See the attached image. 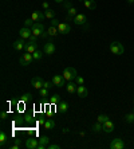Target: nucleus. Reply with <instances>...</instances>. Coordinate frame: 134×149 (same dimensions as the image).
Wrapping results in <instances>:
<instances>
[{"instance_id": "1", "label": "nucleus", "mask_w": 134, "mask_h": 149, "mask_svg": "<svg viewBox=\"0 0 134 149\" xmlns=\"http://www.w3.org/2000/svg\"><path fill=\"white\" fill-rule=\"evenodd\" d=\"M110 51L113 54H115V55H122L123 51H125V47H123V44L119 43V42H111L110 43Z\"/></svg>"}, {"instance_id": "2", "label": "nucleus", "mask_w": 134, "mask_h": 149, "mask_svg": "<svg viewBox=\"0 0 134 149\" xmlns=\"http://www.w3.org/2000/svg\"><path fill=\"white\" fill-rule=\"evenodd\" d=\"M31 31H32V35L38 36V38L39 36H43V34H44V26L39 22H35L34 26L31 27Z\"/></svg>"}, {"instance_id": "3", "label": "nucleus", "mask_w": 134, "mask_h": 149, "mask_svg": "<svg viewBox=\"0 0 134 149\" xmlns=\"http://www.w3.org/2000/svg\"><path fill=\"white\" fill-rule=\"evenodd\" d=\"M76 75H78V73H76L74 67H66L64 71H63V77H64L66 81H74L76 78Z\"/></svg>"}, {"instance_id": "4", "label": "nucleus", "mask_w": 134, "mask_h": 149, "mask_svg": "<svg viewBox=\"0 0 134 149\" xmlns=\"http://www.w3.org/2000/svg\"><path fill=\"white\" fill-rule=\"evenodd\" d=\"M32 61H34V57H32V54L31 53H26V54H23V57L19 59V63L22 66H28V65H31Z\"/></svg>"}, {"instance_id": "5", "label": "nucleus", "mask_w": 134, "mask_h": 149, "mask_svg": "<svg viewBox=\"0 0 134 149\" xmlns=\"http://www.w3.org/2000/svg\"><path fill=\"white\" fill-rule=\"evenodd\" d=\"M52 84L54 86H56V88H63V86H66V79L63 75H54L52 77Z\"/></svg>"}, {"instance_id": "6", "label": "nucleus", "mask_w": 134, "mask_h": 149, "mask_svg": "<svg viewBox=\"0 0 134 149\" xmlns=\"http://www.w3.org/2000/svg\"><path fill=\"white\" fill-rule=\"evenodd\" d=\"M55 50H56V47H55V44L52 43V42H47V43L43 46V51H44L46 55H52V54H55Z\"/></svg>"}, {"instance_id": "7", "label": "nucleus", "mask_w": 134, "mask_h": 149, "mask_svg": "<svg viewBox=\"0 0 134 149\" xmlns=\"http://www.w3.org/2000/svg\"><path fill=\"white\" fill-rule=\"evenodd\" d=\"M38 145H39V140H38V138H35V137H30V138H27L26 148H28V149H38Z\"/></svg>"}, {"instance_id": "8", "label": "nucleus", "mask_w": 134, "mask_h": 149, "mask_svg": "<svg viewBox=\"0 0 134 149\" xmlns=\"http://www.w3.org/2000/svg\"><path fill=\"white\" fill-rule=\"evenodd\" d=\"M58 30H59V34L66 35V34H70V32H71V26H70L68 23H59Z\"/></svg>"}, {"instance_id": "9", "label": "nucleus", "mask_w": 134, "mask_h": 149, "mask_svg": "<svg viewBox=\"0 0 134 149\" xmlns=\"http://www.w3.org/2000/svg\"><path fill=\"white\" fill-rule=\"evenodd\" d=\"M110 148L111 149H123L125 148V142L122 138H114L110 142Z\"/></svg>"}, {"instance_id": "10", "label": "nucleus", "mask_w": 134, "mask_h": 149, "mask_svg": "<svg viewBox=\"0 0 134 149\" xmlns=\"http://www.w3.org/2000/svg\"><path fill=\"white\" fill-rule=\"evenodd\" d=\"M31 86H34L35 89H42L43 86H44V81L40 78V77H34V78L31 79Z\"/></svg>"}, {"instance_id": "11", "label": "nucleus", "mask_w": 134, "mask_h": 149, "mask_svg": "<svg viewBox=\"0 0 134 149\" xmlns=\"http://www.w3.org/2000/svg\"><path fill=\"white\" fill-rule=\"evenodd\" d=\"M72 22L75 23L76 26H83L87 22V18H86V15H83V13H78L75 18L72 19Z\"/></svg>"}, {"instance_id": "12", "label": "nucleus", "mask_w": 134, "mask_h": 149, "mask_svg": "<svg viewBox=\"0 0 134 149\" xmlns=\"http://www.w3.org/2000/svg\"><path fill=\"white\" fill-rule=\"evenodd\" d=\"M31 35H32V31H31V28H28V27H23L22 30L19 31V36H20L22 39H30Z\"/></svg>"}, {"instance_id": "13", "label": "nucleus", "mask_w": 134, "mask_h": 149, "mask_svg": "<svg viewBox=\"0 0 134 149\" xmlns=\"http://www.w3.org/2000/svg\"><path fill=\"white\" fill-rule=\"evenodd\" d=\"M24 50H26V53H31L34 54L38 50V44H36V42H31V40H28L26 43V47H24Z\"/></svg>"}, {"instance_id": "14", "label": "nucleus", "mask_w": 134, "mask_h": 149, "mask_svg": "<svg viewBox=\"0 0 134 149\" xmlns=\"http://www.w3.org/2000/svg\"><path fill=\"white\" fill-rule=\"evenodd\" d=\"M26 39H18V40H15L13 42V48L16 50V51H22V50H24V47H26Z\"/></svg>"}, {"instance_id": "15", "label": "nucleus", "mask_w": 134, "mask_h": 149, "mask_svg": "<svg viewBox=\"0 0 134 149\" xmlns=\"http://www.w3.org/2000/svg\"><path fill=\"white\" fill-rule=\"evenodd\" d=\"M76 94L79 98H86V97L89 96V90L86 89V86L83 85H78V89H76Z\"/></svg>"}, {"instance_id": "16", "label": "nucleus", "mask_w": 134, "mask_h": 149, "mask_svg": "<svg viewBox=\"0 0 134 149\" xmlns=\"http://www.w3.org/2000/svg\"><path fill=\"white\" fill-rule=\"evenodd\" d=\"M102 126H103V132L105 133H111L114 130V122H113L111 120H107L106 122H103Z\"/></svg>"}, {"instance_id": "17", "label": "nucleus", "mask_w": 134, "mask_h": 149, "mask_svg": "<svg viewBox=\"0 0 134 149\" xmlns=\"http://www.w3.org/2000/svg\"><path fill=\"white\" fill-rule=\"evenodd\" d=\"M44 12H42V11H34L31 15V19L34 22H42L43 19H44Z\"/></svg>"}, {"instance_id": "18", "label": "nucleus", "mask_w": 134, "mask_h": 149, "mask_svg": "<svg viewBox=\"0 0 134 149\" xmlns=\"http://www.w3.org/2000/svg\"><path fill=\"white\" fill-rule=\"evenodd\" d=\"M50 144V138L47 136H42L39 138V145H38V149H46L47 145Z\"/></svg>"}, {"instance_id": "19", "label": "nucleus", "mask_w": 134, "mask_h": 149, "mask_svg": "<svg viewBox=\"0 0 134 149\" xmlns=\"http://www.w3.org/2000/svg\"><path fill=\"white\" fill-rule=\"evenodd\" d=\"M76 89H78V85H76L75 82H72V81H68V84L66 85L67 93H70V94H74V93H76Z\"/></svg>"}, {"instance_id": "20", "label": "nucleus", "mask_w": 134, "mask_h": 149, "mask_svg": "<svg viewBox=\"0 0 134 149\" xmlns=\"http://www.w3.org/2000/svg\"><path fill=\"white\" fill-rule=\"evenodd\" d=\"M67 110H68V104H67L66 101H62L58 104V112H60V113H67Z\"/></svg>"}, {"instance_id": "21", "label": "nucleus", "mask_w": 134, "mask_h": 149, "mask_svg": "<svg viewBox=\"0 0 134 149\" xmlns=\"http://www.w3.org/2000/svg\"><path fill=\"white\" fill-rule=\"evenodd\" d=\"M83 5H85L87 9H95L97 8L95 0H85V1H83Z\"/></svg>"}, {"instance_id": "22", "label": "nucleus", "mask_w": 134, "mask_h": 149, "mask_svg": "<svg viewBox=\"0 0 134 149\" xmlns=\"http://www.w3.org/2000/svg\"><path fill=\"white\" fill-rule=\"evenodd\" d=\"M78 15L75 7H68V11H67V19H74Z\"/></svg>"}, {"instance_id": "23", "label": "nucleus", "mask_w": 134, "mask_h": 149, "mask_svg": "<svg viewBox=\"0 0 134 149\" xmlns=\"http://www.w3.org/2000/svg\"><path fill=\"white\" fill-rule=\"evenodd\" d=\"M47 34H48V36H56L59 34V30H58V27H55V26H50L48 27V31H47Z\"/></svg>"}, {"instance_id": "24", "label": "nucleus", "mask_w": 134, "mask_h": 149, "mask_svg": "<svg viewBox=\"0 0 134 149\" xmlns=\"http://www.w3.org/2000/svg\"><path fill=\"white\" fill-rule=\"evenodd\" d=\"M7 141H8V136L5 134L4 132H1V133H0V146H1V148H4Z\"/></svg>"}, {"instance_id": "25", "label": "nucleus", "mask_w": 134, "mask_h": 149, "mask_svg": "<svg viewBox=\"0 0 134 149\" xmlns=\"http://www.w3.org/2000/svg\"><path fill=\"white\" fill-rule=\"evenodd\" d=\"M55 128V122H54L51 118L48 120H46V122H44V129H47V130H51V129H54Z\"/></svg>"}, {"instance_id": "26", "label": "nucleus", "mask_w": 134, "mask_h": 149, "mask_svg": "<svg viewBox=\"0 0 134 149\" xmlns=\"http://www.w3.org/2000/svg\"><path fill=\"white\" fill-rule=\"evenodd\" d=\"M44 16L47 19H50V20H51V19L55 18V11H54V9H51V8L44 9Z\"/></svg>"}, {"instance_id": "27", "label": "nucleus", "mask_w": 134, "mask_h": 149, "mask_svg": "<svg viewBox=\"0 0 134 149\" xmlns=\"http://www.w3.org/2000/svg\"><path fill=\"white\" fill-rule=\"evenodd\" d=\"M91 130H93V132H95V133H98V132L103 130V126H102V124H101V122H98V121H97V122H95V124H94V125H93V128H91Z\"/></svg>"}, {"instance_id": "28", "label": "nucleus", "mask_w": 134, "mask_h": 149, "mask_svg": "<svg viewBox=\"0 0 134 149\" xmlns=\"http://www.w3.org/2000/svg\"><path fill=\"white\" fill-rule=\"evenodd\" d=\"M50 102H51L52 105H58L59 102H60V98H59L58 94H54V96L50 98Z\"/></svg>"}, {"instance_id": "29", "label": "nucleus", "mask_w": 134, "mask_h": 149, "mask_svg": "<svg viewBox=\"0 0 134 149\" xmlns=\"http://www.w3.org/2000/svg\"><path fill=\"white\" fill-rule=\"evenodd\" d=\"M32 57H34V61H40V59H42V57H43V54H42V51H40V50H36L35 53L32 54Z\"/></svg>"}, {"instance_id": "30", "label": "nucleus", "mask_w": 134, "mask_h": 149, "mask_svg": "<svg viewBox=\"0 0 134 149\" xmlns=\"http://www.w3.org/2000/svg\"><path fill=\"white\" fill-rule=\"evenodd\" d=\"M125 121H126V122H127V124L134 122V112H133V113L126 114V116H125Z\"/></svg>"}, {"instance_id": "31", "label": "nucleus", "mask_w": 134, "mask_h": 149, "mask_svg": "<svg viewBox=\"0 0 134 149\" xmlns=\"http://www.w3.org/2000/svg\"><path fill=\"white\" fill-rule=\"evenodd\" d=\"M31 98H32L31 93H26V94H23L22 96V101L23 102H28V101H31Z\"/></svg>"}, {"instance_id": "32", "label": "nucleus", "mask_w": 134, "mask_h": 149, "mask_svg": "<svg viewBox=\"0 0 134 149\" xmlns=\"http://www.w3.org/2000/svg\"><path fill=\"white\" fill-rule=\"evenodd\" d=\"M107 120H109V117H107L106 114H99L98 118H97V121H98V122H101V124H103V122H106Z\"/></svg>"}, {"instance_id": "33", "label": "nucleus", "mask_w": 134, "mask_h": 149, "mask_svg": "<svg viewBox=\"0 0 134 149\" xmlns=\"http://www.w3.org/2000/svg\"><path fill=\"white\" fill-rule=\"evenodd\" d=\"M39 94H40V97H48V89H46V88H42V89H39Z\"/></svg>"}, {"instance_id": "34", "label": "nucleus", "mask_w": 134, "mask_h": 149, "mask_svg": "<svg viewBox=\"0 0 134 149\" xmlns=\"http://www.w3.org/2000/svg\"><path fill=\"white\" fill-rule=\"evenodd\" d=\"M34 20H32V19H26V20H24V27H28V28H31L32 26H34Z\"/></svg>"}, {"instance_id": "35", "label": "nucleus", "mask_w": 134, "mask_h": 149, "mask_svg": "<svg viewBox=\"0 0 134 149\" xmlns=\"http://www.w3.org/2000/svg\"><path fill=\"white\" fill-rule=\"evenodd\" d=\"M75 81L76 85H85V79H83V77H79V75H76V78L74 79Z\"/></svg>"}, {"instance_id": "36", "label": "nucleus", "mask_w": 134, "mask_h": 149, "mask_svg": "<svg viewBox=\"0 0 134 149\" xmlns=\"http://www.w3.org/2000/svg\"><path fill=\"white\" fill-rule=\"evenodd\" d=\"M60 148V145L58 144H48L47 145V149H59Z\"/></svg>"}, {"instance_id": "37", "label": "nucleus", "mask_w": 134, "mask_h": 149, "mask_svg": "<svg viewBox=\"0 0 134 149\" xmlns=\"http://www.w3.org/2000/svg\"><path fill=\"white\" fill-rule=\"evenodd\" d=\"M52 86H54L52 81H51V82H48V81H44V86H43V88H46V89H51Z\"/></svg>"}, {"instance_id": "38", "label": "nucleus", "mask_w": 134, "mask_h": 149, "mask_svg": "<svg viewBox=\"0 0 134 149\" xmlns=\"http://www.w3.org/2000/svg\"><path fill=\"white\" fill-rule=\"evenodd\" d=\"M51 26H55V27H58L59 26V20L58 19H51Z\"/></svg>"}, {"instance_id": "39", "label": "nucleus", "mask_w": 134, "mask_h": 149, "mask_svg": "<svg viewBox=\"0 0 134 149\" xmlns=\"http://www.w3.org/2000/svg\"><path fill=\"white\" fill-rule=\"evenodd\" d=\"M28 40H31V42H36V40H38V36L31 35V36H30V39H28Z\"/></svg>"}, {"instance_id": "40", "label": "nucleus", "mask_w": 134, "mask_h": 149, "mask_svg": "<svg viewBox=\"0 0 134 149\" xmlns=\"http://www.w3.org/2000/svg\"><path fill=\"white\" fill-rule=\"evenodd\" d=\"M0 117H1V120H5V118H7V113H5V112H1Z\"/></svg>"}, {"instance_id": "41", "label": "nucleus", "mask_w": 134, "mask_h": 149, "mask_svg": "<svg viewBox=\"0 0 134 149\" xmlns=\"http://www.w3.org/2000/svg\"><path fill=\"white\" fill-rule=\"evenodd\" d=\"M43 8H44V9H48L50 8V5H48V3H47V1H44V3H43Z\"/></svg>"}, {"instance_id": "42", "label": "nucleus", "mask_w": 134, "mask_h": 149, "mask_svg": "<svg viewBox=\"0 0 134 149\" xmlns=\"http://www.w3.org/2000/svg\"><path fill=\"white\" fill-rule=\"evenodd\" d=\"M19 148H20V145L19 144H13L12 146H11V149H19Z\"/></svg>"}, {"instance_id": "43", "label": "nucleus", "mask_w": 134, "mask_h": 149, "mask_svg": "<svg viewBox=\"0 0 134 149\" xmlns=\"http://www.w3.org/2000/svg\"><path fill=\"white\" fill-rule=\"evenodd\" d=\"M31 120H32V116H26V122L31 121Z\"/></svg>"}, {"instance_id": "44", "label": "nucleus", "mask_w": 134, "mask_h": 149, "mask_svg": "<svg viewBox=\"0 0 134 149\" xmlns=\"http://www.w3.org/2000/svg\"><path fill=\"white\" fill-rule=\"evenodd\" d=\"M44 122H46L44 118H40V120H39V125H44Z\"/></svg>"}, {"instance_id": "45", "label": "nucleus", "mask_w": 134, "mask_h": 149, "mask_svg": "<svg viewBox=\"0 0 134 149\" xmlns=\"http://www.w3.org/2000/svg\"><path fill=\"white\" fill-rule=\"evenodd\" d=\"M68 132H70V129H67V128H64V129H63V133H64V134H67Z\"/></svg>"}, {"instance_id": "46", "label": "nucleus", "mask_w": 134, "mask_h": 149, "mask_svg": "<svg viewBox=\"0 0 134 149\" xmlns=\"http://www.w3.org/2000/svg\"><path fill=\"white\" fill-rule=\"evenodd\" d=\"M127 3H129V4H133V3H134V0H127Z\"/></svg>"}, {"instance_id": "47", "label": "nucleus", "mask_w": 134, "mask_h": 149, "mask_svg": "<svg viewBox=\"0 0 134 149\" xmlns=\"http://www.w3.org/2000/svg\"><path fill=\"white\" fill-rule=\"evenodd\" d=\"M55 1H56V3H63L64 0H55Z\"/></svg>"}, {"instance_id": "48", "label": "nucleus", "mask_w": 134, "mask_h": 149, "mask_svg": "<svg viewBox=\"0 0 134 149\" xmlns=\"http://www.w3.org/2000/svg\"><path fill=\"white\" fill-rule=\"evenodd\" d=\"M79 1H82V3H83V1H85V0H79Z\"/></svg>"}, {"instance_id": "49", "label": "nucleus", "mask_w": 134, "mask_h": 149, "mask_svg": "<svg viewBox=\"0 0 134 149\" xmlns=\"http://www.w3.org/2000/svg\"><path fill=\"white\" fill-rule=\"evenodd\" d=\"M133 112H134V109H133Z\"/></svg>"}]
</instances>
